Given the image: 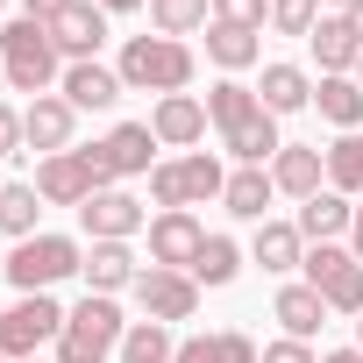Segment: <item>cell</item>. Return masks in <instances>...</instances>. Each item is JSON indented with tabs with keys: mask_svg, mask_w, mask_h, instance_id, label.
<instances>
[{
	"mask_svg": "<svg viewBox=\"0 0 363 363\" xmlns=\"http://www.w3.org/2000/svg\"><path fill=\"white\" fill-rule=\"evenodd\" d=\"M121 335H128L121 306H114V299H100V292H86V299L65 313L57 363H107V356H121Z\"/></svg>",
	"mask_w": 363,
	"mask_h": 363,
	"instance_id": "obj_3",
	"label": "cell"
},
{
	"mask_svg": "<svg viewBox=\"0 0 363 363\" xmlns=\"http://www.w3.org/2000/svg\"><path fill=\"white\" fill-rule=\"evenodd\" d=\"M86 271V250L72 242V235H29V242H15V257H8V285L15 292H50V285H65V278H79Z\"/></svg>",
	"mask_w": 363,
	"mask_h": 363,
	"instance_id": "obj_6",
	"label": "cell"
},
{
	"mask_svg": "<svg viewBox=\"0 0 363 363\" xmlns=\"http://www.w3.org/2000/svg\"><path fill=\"white\" fill-rule=\"evenodd\" d=\"M57 86H65V100H72L79 114H93V107H114V100L128 93V86H121V72H107L100 57H93V65H65V79H57Z\"/></svg>",
	"mask_w": 363,
	"mask_h": 363,
	"instance_id": "obj_18",
	"label": "cell"
},
{
	"mask_svg": "<svg viewBox=\"0 0 363 363\" xmlns=\"http://www.w3.org/2000/svg\"><path fill=\"white\" fill-rule=\"evenodd\" d=\"M86 292H100V299H114V292H135V278H143V264H135V250L128 242H93L86 250Z\"/></svg>",
	"mask_w": 363,
	"mask_h": 363,
	"instance_id": "obj_16",
	"label": "cell"
},
{
	"mask_svg": "<svg viewBox=\"0 0 363 363\" xmlns=\"http://www.w3.org/2000/svg\"><path fill=\"white\" fill-rule=\"evenodd\" d=\"M121 363H178L171 328H164V320H135V328L121 335Z\"/></svg>",
	"mask_w": 363,
	"mask_h": 363,
	"instance_id": "obj_29",
	"label": "cell"
},
{
	"mask_svg": "<svg viewBox=\"0 0 363 363\" xmlns=\"http://www.w3.org/2000/svg\"><path fill=\"white\" fill-rule=\"evenodd\" d=\"M257 100H264L271 114H299V107L313 100V79H306L299 65H264V86H257Z\"/></svg>",
	"mask_w": 363,
	"mask_h": 363,
	"instance_id": "obj_25",
	"label": "cell"
},
{
	"mask_svg": "<svg viewBox=\"0 0 363 363\" xmlns=\"http://www.w3.org/2000/svg\"><path fill=\"white\" fill-rule=\"evenodd\" d=\"M0 8H8V0H0Z\"/></svg>",
	"mask_w": 363,
	"mask_h": 363,
	"instance_id": "obj_49",
	"label": "cell"
},
{
	"mask_svg": "<svg viewBox=\"0 0 363 363\" xmlns=\"http://www.w3.org/2000/svg\"><path fill=\"white\" fill-rule=\"evenodd\" d=\"M278 200V186H271V171L264 164H242V171H228V193H221V207L235 214V221H264V207Z\"/></svg>",
	"mask_w": 363,
	"mask_h": 363,
	"instance_id": "obj_22",
	"label": "cell"
},
{
	"mask_svg": "<svg viewBox=\"0 0 363 363\" xmlns=\"http://www.w3.org/2000/svg\"><path fill=\"white\" fill-rule=\"evenodd\" d=\"M178 363H257V342L242 328H221V335H186L178 342Z\"/></svg>",
	"mask_w": 363,
	"mask_h": 363,
	"instance_id": "obj_23",
	"label": "cell"
},
{
	"mask_svg": "<svg viewBox=\"0 0 363 363\" xmlns=\"http://www.w3.org/2000/svg\"><path fill=\"white\" fill-rule=\"evenodd\" d=\"M29 186L43 193V207H86L93 193L114 186V171H107V157H100V143H93V150H57V157H43Z\"/></svg>",
	"mask_w": 363,
	"mask_h": 363,
	"instance_id": "obj_5",
	"label": "cell"
},
{
	"mask_svg": "<svg viewBox=\"0 0 363 363\" xmlns=\"http://www.w3.org/2000/svg\"><path fill=\"white\" fill-rule=\"evenodd\" d=\"M22 8H29V22H57V15L72 8V0H22Z\"/></svg>",
	"mask_w": 363,
	"mask_h": 363,
	"instance_id": "obj_39",
	"label": "cell"
},
{
	"mask_svg": "<svg viewBox=\"0 0 363 363\" xmlns=\"http://www.w3.org/2000/svg\"><path fill=\"white\" fill-rule=\"evenodd\" d=\"M72 128H79V107H72L65 93H36V100L22 107V135H29V150H43V157L72 150Z\"/></svg>",
	"mask_w": 363,
	"mask_h": 363,
	"instance_id": "obj_13",
	"label": "cell"
},
{
	"mask_svg": "<svg viewBox=\"0 0 363 363\" xmlns=\"http://www.w3.org/2000/svg\"><path fill=\"white\" fill-rule=\"evenodd\" d=\"M250 257H257L264 271H299V264H306V235H299V221H257Z\"/></svg>",
	"mask_w": 363,
	"mask_h": 363,
	"instance_id": "obj_21",
	"label": "cell"
},
{
	"mask_svg": "<svg viewBox=\"0 0 363 363\" xmlns=\"http://www.w3.org/2000/svg\"><path fill=\"white\" fill-rule=\"evenodd\" d=\"M278 320H285L292 342H313V335L328 328V299H320L313 285H285V292H278Z\"/></svg>",
	"mask_w": 363,
	"mask_h": 363,
	"instance_id": "obj_24",
	"label": "cell"
},
{
	"mask_svg": "<svg viewBox=\"0 0 363 363\" xmlns=\"http://www.w3.org/2000/svg\"><path fill=\"white\" fill-rule=\"evenodd\" d=\"M100 8L107 15H128V8H150V0H100Z\"/></svg>",
	"mask_w": 363,
	"mask_h": 363,
	"instance_id": "obj_42",
	"label": "cell"
},
{
	"mask_svg": "<svg viewBox=\"0 0 363 363\" xmlns=\"http://www.w3.org/2000/svg\"><path fill=\"white\" fill-rule=\"evenodd\" d=\"M257 363H320V356H313L306 342H292V335H285V342H271V349H264Z\"/></svg>",
	"mask_w": 363,
	"mask_h": 363,
	"instance_id": "obj_38",
	"label": "cell"
},
{
	"mask_svg": "<svg viewBox=\"0 0 363 363\" xmlns=\"http://www.w3.org/2000/svg\"><path fill=\"white\" fill-rule=\"evenodd\" d=\"M271 186L292 193V200L328 193V150H313V143H285V150L271 157Z\"/></svg>",
	"mask_w": 363,
	"mask_h": 363,
	"instance_id": "obj_14",
	"label": "cell"
},
{
	"mask_svg": "<svg viewBox=\"0 0 363 363\" xmlns=\"http://www.w3.org/2000/svg\"><path fill=\"white\" fill-rule=\"evenodd\" d=\"M50 43H57V57L93 65V57H100V43H107V8H100V0H72V8L50 22Z\"/></svg>",
	"mask_w": 363,
	"mask_h": 363,
	"instance_id": "obj_12",
	"label": "cell"
},
{
	"mask_svg": "<svg viewBox=\"0 0 363 363\" xmlns=\"http://www.w3.org/2000/svg\"><path fill=\"white\" fill-rule=\"evenodd\" d=\"M0 72H8V86L15 93H50V79H65L57 72V43H50V22H8L0 29Z\"/></svg>",
	"mask_w": 363,
	"mask_h": 363,
	"instance_id": "obj_4",
	"label": "cell"
},
{
	"mask_svg": "<svg viewBox=\"0 0 363 363\" xmlns=\"http://www.w3.org/2000/svg\"><path fill=\"white\" fill-rule=\"evenodd\" d=\"M178 171H186V207H200V200H221V193H228V171H221L207 150H186V157H178Z\"/></svg>",
	"mask_w": 363,
	"mask_h": 363,
	"instance_id": "obj_31",
	"label": "cell"
},
{
	"mask_svg": "<svg viewBox=\"0 0 363 363\" xmlns=\"http://www.w3.org/2000/svg\"><path fill=\"white\" fill-rule=\"evenodd\" d=\"M29 363H43V356H29Z\"/></svg>",
	"mask_w": 363,
	"mask_h": 363,
	"instance_id": "obj_47",
	"label": "cell"
},
{
	"mask_svg": "<svg viewBox=\"0 0 363 363\" xmlns=\"http://www.w3.org/2000/svg\"><path fill=\"white\" fill-rule=\"evenodd\" d=\"M150 200H157L164 214H171V207H186V171H178V157L150 171Z\"/></svg>",
	"mask_w": 363,
	"mask_h": 363,
	"instance_id": "obj_35",
	"label": "cell"
},
{
	"mask_svg": "<svg viewBox=\"0 0 363 363\" xmlns=\"http://www.w3.org/2000/svg\"><path fill=\"white\" fill-rule=\"evenodd\" d=\"M65 335V306L50 299V292H22L8 313H0V356L8 363H29L43 342H57Z\"/></svg>",
	"mask_w": 363,
	"mask_h": 363,
	"instance_id": "obj_7",
	"label": "cell"
},
{
	"mask_svg": "<svg viewBox=\"0 0 363 363\" xmlns=\"http://www.w3.org/2000/svg\"><path fill=\"white\" fill-rule=\"evenodd\" d=\"M207 121L221 128V143H228V157L235 164H271L285 143H278V114L242 86V79H221V86H207Z\"/></svg>",
	"mask_w": 363,
	"mask_h": 363,
	"instance_id": "obj_1",
	"label": "cell"
},
{
	"mask_svg": "<svg viewBox=\"0 0 363 363\" xmlns=\"http://www.w3.org/2000/svg\"><path fill=\"white\" fill-rule=\"evenodd\" d=\"M150 150H164V143L150 135V121H121V128L100 143V157H107V171H114V178H143V171H157V164H150Z\"/></svg>",
	"mask_w": 363,
	"mask_h": 363,
	"instance_id": "obj_19",
	"label": "cell"
},
{
	"mask_svg": "<svg viewBox=\"0 0 363 363\" xmlns=\"http://www.w3.org/2000/svg\"><path fill=\"white\" fill-rule=\"evenodd\" d=\"M150 135H157L164 150H193V143L207 135V100H193V93H164L157 114H150Z\"/></svg>",
	"mask_w": 363,
	"mask_h": 363,
	"instance_id": "obj_15",
	"label": "cell"
},
{
	"mask_svg": "<svg viewBox=\"0 0 363 363\" xmlns=\"http://www.w3.org/2000/svg\"><path fill=\"white\" fill-rule=\"evenodd\" d=\"M0 363H8V356H0Z\"/></svg>",
	"mask_w": 363,
	"mask_h": 363,
	"instance_id": "obj_50",
	"label": "cell"
},
{
	"mask_svg": "<svg viewBox=\"0 0 363 363\" xmlns=\"http://www.w3.org/2000/svg\"><path fill=\"white\" fill-rule=\"evenodd\" d=\"M200 242H207V228H200L193 207H171V214L150 221V264H164V271H193Z\"/></svg>",
	"mask_w": 363,
	"mask_h": 363,
	"instance_id": "obj_11",
	"label": "cell"
},
{
	"mask_svg": "<svg viewBox=\"0 0 363 363\" xmlns=\"http://www.w3.org/2000/svg\"><path fill=\"white\" fill-rule=\"evenodd\" d=\"M114 72H121L128 93H186L193 86V50L178 36H128Z\"/></svg>",
	"mask_w": 363,
	"mask_h": 363,
	"instance_id": "obj_2",
	"label": "cell"
},
{
	"mask_svg": "<svg viewBox=\"0 0 363 363\" xmlns=\"http://www.w3.org/2000/svg\"><path fill=\"white\" fill-rule=\"evenodd\" d=\"M328 186L363 200V128H356V135H342V143L328 150Z\"/></svg>",
	"mask_w": 363,
	"mask_h": 363,
	"instance_id": "obj_33",
	"label": "cell"
},
{
	"mask_svg": "<svg viewBox=\"0 0 363 363\" xmlns=\"http://www.w3.org/2000/svg\"><path fill=\"white\" fill-rule=\"evenodd\" d=\"M235 271H242V250L228 235H207L193 257V285H235Z\"/></svg>",
	"mask_w": 363,
	"mask_h": 363,
	"instance_id": "obj_30",
	"label": "cell"
},
{
	"mask_svg": "<svg viewBox=\"0 0 363 363\" xmlns=\"http://www.w3.org/2000/svg\"><path fill=\"white\" fill-rule=\"evenodd\" d=\"M320 363H363V349H328Z\"/></svg>",
	"mask_w": 363,
	"mask_h": 363,
	"instance_id": "obj_41",
	"label": "cell"
},
{
	"mask_svg": "<svg viewBox=\"0 0 363 363\" xmlns=\"http://www.w3.org/2000/svg\"><path fill=\"white\" fill-rule=\"evenodd\" d=\"M29 150V135H22V114L8 107V100H0V157H22Z\"/></svg>",
	"mask_w": 363,
	"mask_h": 363,
	"instance_id": "obj_37",
	"label": "cell"
},
{
	"mask_svg": "<svg viewBox=\"0 0 363 363\" xmlns=\"http://www.w3.org/2000/svg\"><path fill=\"white\" fill-rule=\"evenodd\" d=\"M349 250H356V264H363V200H356V221H349Z\"/></svg>",
	"mask_w": 363,
	"mask_h": 363,
	"instance_id": "obj_40",
	"label": "cell"
},
{
	"mask_svg": "<svg viewBox=\"0 0 363 363\" xmlns=\"http://www.w3.org/2000/svg\"><path fill=\"white\" fill-rule=\"evenodd\" d=\"M214 22H235V29H264V22H271V0H214Z\"/></svg>",
	"mask_w": 363,
	"mask_h": 363,
	"instance_id": "obj_36",
	"label": "cell"
},
{
	"mask_svg": "<svg viewBox=\"0 0 363 363\" xmlns=\"http://www.w3.org/2000/svg\"><path fill=\"white\" fill-rule=\"evenodd\" d=\"M299 271H306V285L328 299V313H363V264H356V250H342V242H313Z\"/></svg>",
	"mask_w": 363,
	"mask_h": 363,
	"instance_id": "obj_8",
	"label": "cell"
},
{
	"mask_svg": "<svg viewBox=\"0 0 363 363\" xmlns=\"http://www.w3.org/2000/svg\"><path fill=\"white\" fill-rule=\"evenodd\" d=\"M356 86H363V57H356Z\"/></svg>",
	"mask_w": 363,
	"mask_h": 363,
	"instance_id": "obj_46",
	"label": "cell"
},
{
	"mask_svg": "<svg viewBox=\"0 0 363 363\" xmlns=\"http://www.w3.org/2000/svg\"><path fill=\"white\" fill-rule=\"evenodd\" d=\"M349 29H356V43H363V0H356V8H349Z\"/></svg>",
	"mask_w": 363,
	"mask_h": 363,
	"instance_id": "obj_44",
	"label": "cell"
},
{
	"mask_svg": "<svg viewBox=\"0 0 363 363\" xmlns=\"http://www.w3.org/2000/svg\"><path fill=\"white\" fill-rule=\"evenodd\" d=\"M0 186H8V178H0Z\"/></svg>",
	"mask_w": 363,
	"mask_h": 363,
	"instance_id": "obj_48",
	"label": "cell"
},
{
	"mask_svg": "<svg viewBox=\"0 0 363 363\" xmlns=\"http://www.w3.org/2000/svg\"><path fill=\"white\" fill-rule=\"evenodd\" d=\"M36 214H43V193L22 186V178H8V186H0V235L29 242V235H36Z\"/></svg>",
	"mask_w": 363,
	"mask_h": 363,
	"instance_id": "obj_28",
	"label": "cell"
},
{
	"mask_svg": "<svg viewBox=\"0 0 363 363\" xmlns=\"http://www.w3.org/2000/svg\"><path fill=\"white\" fill-rule=\"evenodd\" d=\"M356 8V0H320V15H349Z\"/></svg>",
	"mask_w": 363,
	"mask_h": 363,
	"instance_id": "obj_43",
	"label": "cell"
},
{
	"mask_svg": "<svg viewBox=\"0 0 363 363\" xmlns=\"http://www.w3.org/2000/svg\"><path fill=\"white\" fill-rule=\"evenodd\" d=\"M214 15V0H150V22H157V36H178L186 43L200 22Z\"/></svg>",
	"mask_w": 363,
	"mask_h": 363,
	"instance_id": "obj_32",
	"label": "cell"
},
{
	"mask_svg": "<svg viewBox=\"0 0 363 363\" xmlns=\"http://www.w3.org/2000/svg\"><path fill=\"white\" fill-rule=\"evenodd\" d=\"M79 228H86L93 242H128L135 228H150V214H143V200H135V193L107 186V193H93V200L79 207Z\"/></svg>",
	"mask_w": 363,
	"mask_h": 363,
	"instance_id": "obj_10",
	"label": "cell"
},
{
	"mask_svg": "<svg viewBox=\"0 0 363 363\" xmlns=\"http://www.w3.org/2000/svg\"><path fill=\"white\" fill-rule=\"evenodd\" d=\"M207 57H214L221 72H250V65L264 57V43H257V29H235V22H214V29H207Z\"/></svg>",
	"mask_w": 363,
	"mask_h": 363,
	"instance_id": "obj_27",
	"label": "cell"
},
{
	"mask_svg": "<svg viewBox=\"0 0 363 363\" xmlns=\"http://www.w3.org/2000/svg\"><path fill=\"white\" fill-rule=\"evenodd\" d=\"M313 107H320V121H335L342 135H356V121H363V86H356V72H349V79H320V86H313Z\"/></svg>",
	"mask_w": 363,
	"mask_h": 363,
	"instance_id": "obj_26",
	"label": "cell"
},
{
	"mask_svg": "<svg viewBox=\"0 0 363 363\" xmlns=\"http://www.w3.org/2000/svg\"><path fill=\"white\" fill-rule=\"evenodd\" d=\"M349 221H356V200L349 193H313V200H299V235L306 242H335V235H349Z\"/></svg>",
	"mask_w": 363,
	"mask_h": 363,
	"instance_id": "obj_20",
	"label": "cell"
},
{
	"mask_svg": "<svg viewBox=\"0 0 363 363\" xmlns=\"http://www.w3.org/2000/svg\"><path fill=\"white\" fill-rule=\"evenodd\" d=\"M135 306H143V320H193L200 313V285H193V271H164V264H150L143 278H135Z\"/></svg>",
	"mask_w": 363,
	"mask_h": 363,
	"instance_id": "obj_9",
	"label": "cell"
},
{
	"mask_svg": "<svg viewBox=\"0 0 363 363\" xmlns=\"http://www.w3.org/2000/svg\"><path fill=\"white\" fill-rule=\"evenodd\" d=\"M306 43H313V57H320V79H349V72H356V57H363V43H356L349 15H320Z\"/></svg>",
	"mask_w": 363,
	"mask_h": 363,
	"instance_id": "obj_17",
	"label": "cell"
},
{
	"mask_svg": "<svg viewBox=\"0 0 363 363\" xmlns=\"http://www.w3.org/2000/svg\"><path fill=\"white\" fill-rule=\"evenodd\" d=\"M356 349H363V313H356Z\"/></svg>",
	"mask_w": 363,
	"mask_h": 363,
	"instance_id": "obj_45",
	"label": "cell"
},
{
	"mask_svg": "<svg viewBox=\"0 0 363 363\" xmlns=\"http://www.w3.org/2000/svg\"><path fill=\"white\" fill-rule=\"evenodd\" d=\"M320 22V0H271V29L278 36H313Z\"/></svg>",
	"mask_w": 363,
	"mask_h": 363,
	"instance_id": "obj_34",
	"label": "cell"
}]
</instances>
